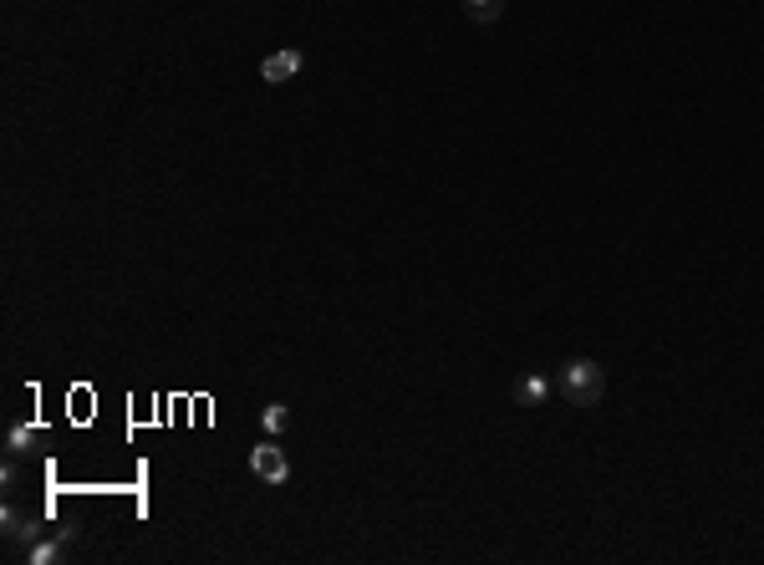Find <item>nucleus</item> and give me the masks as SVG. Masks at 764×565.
Segmentation results:
<instances>
[{"instance_id":"obj_9","label":"nucleus","mask_w":764,"mask_h":565,"mask_svg":"<svg viewBox=\"0 0 764 565\" xmlns=\"http://www.w3.org/2000/svg\"><path fill=\"white\" fill-rule=\"evenodd\" d=\"M41 438V428H31V423H16L11 433H6V454L11 459H21V454H31V443Z\"/></svg>"},{"instance_id":"obj_8","label":"nucleus","mask_w":764,"mask_h":565,"mask_svg":"<svg viewBox=\"0 0 764 565\" xmlns=\"http://www.w3.org/2000/svg\"><path fill=\"white\" fill-rule=\"evenodd\" d=\"M260 428H265L270 438H281V433L291 428V408H286V403H265V408H260Z\"/></svg>"},{"instance_id":"obj_2","label":"nucleus","mask_w":764,"mask_h":565,"mask_svg":"<svg viewBox=\"0 0 764 565\" xmlns=\"http://www.w3.org/2000/svg\"><path fill=\"white\" fill-rule=\"evenodd\" d=\"M250 469H255V479L270 484V489H281V484L291 479V459H286V448H281L276 438H265L260 448H250Z\"/></svg>"},{"instance_id":"obj_4","label":"nucleus","mask_w":764,"mask_h":565,"mask_svg":"<svg viewBox=\"0 0 764 565\" xmlns=\"http://www.w3.org/2000/svg\"><path fill=\"white\" fill-rule=\"evenodd\" d=\"M0 525H6V545H11L16 555L46 535V530H41V520H36V515H21V510H6V515H0Z\"/></svg>"},{"instance_id":"obj_7","label":"nucleus","mask_w":764,"mask_h":565,"mask_svg":"<svg viewBox=\"0 0 764 565\" xmlns=\"http://www.w3.org/2000/svg\"><path fill=\"white\" fill-rule=\"evenodd\" d=\"M464 16H469L474 26H495V21L505 16V0H464Z\"/></svg>"},{"instance_id":"obj_6","label":"nucleus","mask_w":764,"mask_h":565,"mask_svg":"<svg viewBox=\"0 0 764 565\" xmlns=\"http://www.w3.org/2000/svg\"><path fill=\"white\" fill-rule=\"evenodd\" d=\"M551 392H556V382L545 377V372H525L515 382V403L520 408H545V403H551Z\"/></svg>"},{"instance_id":"obj_3","label":"nucleus","mask_w":764,"mask_h":565,"mask_svg":"<svg viewBox=\"0 0 764 565\" xmlns=\"http://www.w3.org/2000/svg\"><path fill=\"white\" fill-rule=\"evenodd\" d=\"M301 62H306L301 46H281V51H270L265 62H260V77H265L270 87H281V82H291V77L301 72Z\"/></svg>"},{"instance_id":"obj_5","label":"nucleus","mask_w":764,"mask_h":565,"mask_svg":"<svg viewBox=\"0 0 764 565\" xmlns=\"http://www.w3.org/2000/svg\"><path fill=\"white\" fill-rule=\"evenodd\" d=\"M72 540H77L72 530H57V535H41L36 545H26V550H21V560H26V565H57V560H62V555L72 550Z\"/></svg>"},{"instance_id":"obj_1","label":"nucleus","mask_w":764,"mask_h":565,"mask_svg":"<svg viewBox=\"0 0 764 565\" xmlns=\"http://www.w3.org/2000/svg\"><path fill=\"white\" fill-rule=\"evenodd\" d=\"M556 387H561V398L571 408H596V403H602V392H607V372H602V362H591V357H571L561 367Z\"/></svg>"}]
</instances>
